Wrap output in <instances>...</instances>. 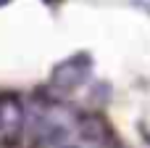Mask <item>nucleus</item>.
I'll return each instance as SVG.
<instances>
[{"label": "nucleus", "instance_id": "1", "mask_svg": "<svg viewBox=\"0 0 150 148\" xmlns=\"http://www.w3.org/2000/svg\"><path fill=\"white\" fill-rule=\"evenodd\" d=\"M26 124L42 146L50 148H103L105 130L63 103H42L26 114Z\"/></svg>", "mask_w": 150, "mask_h": 148}, {"label": "nucleus", "instance_id": "4", "mask_svg": "<svg viewBox=\"0 0 150 148\" xmlns=\"http://www.w3.org/2000/svg\"><path fill=\"white\" fill-rule=\"evenodd\" d=\"M5 3H11V0H0V5H5Z\"/></svg>", "mask_w": 150, "mask_h": 148}, {"label": "nucleus", "instance_id": "3", "mask_svg": "<svg viewBox=\"0 0 150 148\" xmlns=\"http://www.w3.org/2000/svg\"><path fill=\"white\" fill-rule=\"evenodd\" d=\"M87 74H90V61L87 58H82V56L69 58V61H63V64L55 66V71H53V87L71 90L76 85H82L87 79Z\"/></svg>", "mask_w": 150, "mask_h": 148}, {"label": "nucleus", "instance_id": "2", "mask_svg": "<svg viewBox=\"0 0 150 148\" xmlns=\"http://www.w3.org/2000/svg\"><path fill=\"white\" fill-rule=\"evenodd\" d=\"M26 127V111L16 95H0V146H11Z\"/></svg>", "mask_w": 150, "mask_h": 148}]
</instances>
